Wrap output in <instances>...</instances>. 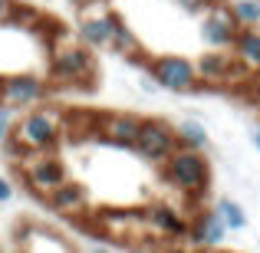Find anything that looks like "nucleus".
<instances>
[{"label":"nucleus","mask_w":260,"mask_h":253,"mask_svg":"<svg viewBox=\"0 0 260 253\" xmlns=\"http://www.w3.org/2000/svg\"><path fill=\"white\" fill-rule=\"evenodd\" d=\"M184 237H188L198 250H208V247H221V240L228 237V230H224L221 217H217L214 210H201V214L188 224V234Z\"/></svg>","instance_id":"nucleus-12"},{"label":"nucleus","mask_w":260,"mask_h":253,"mask_svg":"<svg viewBox=\"0 0 260 253\" xmlns=\"http://www.w3.org/2000/svg\"><path fill=\"white\" fill-rule=\"evenodd\" d=\"M50 79L63 86H89L95 79V59L83 43H59L50 53Z\"/></svg>","instance_id":"nucleus-3"},{"label":"nucleus","mask_w":260,"mask_h":253,"mask_svg":"<svg viewBox=\"0 0 260 253\" xmlns=\"http://www.w3.org/2000/svg\"><path fill=\"white\" fill-rule=\"evenodd\" d=\"M201 253H231V250H221V247H208V250H201Z\"/></svg>","instance_id":"nucleus-29"},{"label":"nucleus","mask_w":260,"mask_h":253,"mask_svg":"<svg viewBox=\"0 0 260 253\" xmlns=\"http://www.w3.org/2000/svg\"><path fill=\"white\" fill-rule=\"evenodd\" d=\"M13 197V184H10V177H0V204H7Z\"/></svg>","instance_id":"nucleus-24"},{"label":"nucleus","mask_w":260,"mask_h":253,"mask_svg":"<svg viewBox=\"0 0 260 253\" xmlns=\"http://www.w3.org/2000/svg\"><path fill=\"white\" fill-rule=\"evenodd\" d=\"M50 86L46 79L33 76V73H13V76L0 79V109L7 112H23V109H33L46 99Z\"/></svg>","instance_id":"nucleus-8"},{"label":"nucleus","mask_w":260,"mask_h":253,"mask_svg":"<svg viewBox=\"0 0 260 253\" xmlns=\"http://www.w3.org/2000/svg\"><path fill=\"white\" fill-rule=\"evenodd\" d=\"M142 224L158 237H184L188 234V221L175 207H168V204H152L145 210V217H142Z\"/></svg>","instance_id":"nucleus-14"},{"label":"nucleus","mask_w":260,"mask_h":253,"mask_svg":"<svg viewBox=\"0 0 260 253\" xmlns=\"http://www.w3.org/2000/svg\"><path fill=\"white\" fill-rule=\"evenodd\" d=\"M214 214L221 217L224 230H244V227H247V214H244V207L237 201H231V197H221V201L214 204Z\"/></svg>","instance_id":"nucleus-19"},{"label":"nucleus","mask_w":260,"mask_h":253,"mask_svg":"<svg viewBox=\"0 0 260 253\" xmlns=\"http://www.w3.org/2000/svg\"><path fill=\"white\" fill-rule=\"evenodd\" d=\"M178 148V135L175 125H168L165 119H142L139 135L132 141V152L139 155L142 161H152V165H161Z\"/></svg>","instance_id":"nucleus-6"},{"label":"nucleus","mask_w":260,"mask_h":253,"mask_svg":"<svg viewBox=\"0 0 260 253\" xmlns=\"http://www.w3.org/2000/svg\"><path fill=\"white\" fill-rule=\"evenodd\" d=\"M231 13H234L237 26L247 30V26H260V0H231Z\"/></svg>","instance_id":"nucleus-20"},{"label":"nucleus","mask_w":260,"mask_h":253,"mask_svg":"<svg viewBox=\"0 0 260 253\" xmlns=\"http://www.w3.org/2000/svg\"><path fill=\"white\" fill-rule=\"evenodd\" d=\"M20 247H23V253H76L59 234L43 227H26L20 237Z\"/></svg>","instance_id":"nucleus-16"},{"label":"nucleus","mask_w":260,"mask_h":253,"mask_svg":"<svg viewBox=\"0 0 260 253\" xmlns=\"http://www.w3.org/2000/svg\"><path fill=\"white\" fill-rule=\"evenodd\" d=\"M142 119L132 112H106V115H95V132L109 141V145H119V148H132L135 135H139Z\"/></svg>","instance_id":"nucleus-11"},{"label":"nucleus","mask_w":260,"mask_h":253,"mask_svg":"<svg viewBox=\"0 0 260 253\" xmlns=\"http://www.w3.org/2000/svg\"><path fill=\"white\" fill-rule=\"evenodd\" d=\"M66 115L53 105H33L23 112L10 128V138L17 141L23 152H53L63 138Z\"/></svg>","instance_id":"nucleus-1"},{"label":"nucleus","mask_w":260,"mask_h":253,"mask_svg":"<svg viewBox=\"0 0 260 253\" xmlns=\"http://www.w3.org/2000/svg\"><path fill=\"white\" fill-rule=\"evenodd\" d=\"M17 168L23 171V184L40 197H46L53 188H59L63 181H70L66 165L53 152H23V158L17 161Z\"/></svg>","instance_id":"nucleus-4"},{"label":"nucleus","mask_w":260,"mask_h":253,"mask_svg":"<svg viewBox=\"0 0 260 253\" xmlns=\"http://www.w3.org/2000/svg\"><path fill=\"white\" fill-rule=\"evenodd\" d=\"M148 76L158 89H168V92H194L201 89L194 73V59L188 56H155L148 59Z\"/></svg>","instance_id":"nucleus-7"},{"label":"nucleus","mask_w":260,"mask_h":253,"mask_svg":"<svg viewBox=\"0 0 260 253\" xmlns=\"http://www.w3.org/2000/svg\"><path fill=\"white\" fill-rule=\"evenodd\" d=\"M46 204H50L56 214H66V217H79L86 214L89 207V194L83 184H73V181H63L59 188H53L50 194H46Z\"/></svg>","instance_id":"nucleus-13"},{"label":"nucleus","mask_w":260,"mask_h":253,"mask_svg":"<svg viewBox=\"0 0 260 253\" xmlns=\"http://www.w3.org/2000/svg\"><path fill=\"white\" fill-rule=\"evenodd\" d=\"M10 128H13V112L0 109V141H4V138H10Z\"/></svg>","instance_id":"nucleus-23"},{"label":"nucleus","mask_w":260,"mask_h":253,"mask_svg":"<svg viewBox=\"0 0 260 253\" xmlns=\"http://www.w3.org/2000/svg\"><path fill=\"white\" fill-rule=\"evenodd\" d=\"M194 73L201 86H231V83H247V73L237 66L231 50H208L194 59Z\"/></svg>","instance_id":"nucleus-9"},{"label":"nucleus","mask_w":260,"mask_h":253,"mask_svg":"<svg viewBox=\"0 0 260 253\" xmlns=\"http://www.w3.org/2000/svg\"><path fill=\"white\" fill-rule=\"evenodd\" d=\"M175 135H178V145H181V148H191V152H208V145H211L208 128H204L201 122H191V119L178 122Z\"/></svg>","instance_id":"nucleus-17"},{"label":"nucleus","mask_w":260,"mask_h":253,"mask_svg":"<svg viewBox=\"0 0 260 253\" xmlns=\"http://www.w3.org/2000/svg\"><path fill=\"white\" fill-rule=\"evenodd\" d=\"M125 253H148V250H145V247H128Z\"/></svg>","instance_id":"nucleus-30"},{"label":"nucleus","mask_w":260,"mask_h":253,"mask_svg":"<svg viewBox=\"0 0 260 253\" xmlns=\"http://www.w3.org/2000/svg\"><path fill=\"white\" fill-rule=\"evenodd\" d=\"M161 253H191L188 247H168V250H161Z\"/></svg>","instance_id":"nucleus-27"},{"label":"nucleus","mask_w":260,"mask_h":253,"mask_svg":"<svg viewBox=\"0 0 260 253\" xmlns=\"http://www.w3.org/2000/svg\"><path fill=\"white\" fill-rule=\"evenodd\" d=\"M89 253H115V250H109V247H89Z\"/></svg>","instance_id":"nucleus-28"},{"label":"nucleus","mask_w":260,"mask_h":253,"mask_svg":"<svg viewBox=\"0 0 260 253\" xmlns=\"http://www.w3.org/2000/svg\"><path fill=\"white\" fill-rule=\"evenodd\" d=\"M119 23L122 17L109 10L106 0H89L86 7H79V40L86 50H109Z\"/></svg>","instance_id":"nucleus-5"},{"label":"nucleus","mask_w":260,"mask_h":253,"mask_svg":"<svg viewBox=\"0 0 260 253\" xmlns=\"http://www.w3.org/2000/svg\"><path fill=\"white\" fill-rule=\"evenodd\" d=\"M250 141H254V148L260 152V122H257L254 128H250Z\"/></svg>","instance_id":"nucleus-26"},{"label":"nucleus","mask_w":260,"mask_h":253,"mask_svg":"<svg viewBox=\"0 0 260 253\" xmlns=\"http://www.w3.org/2000/svg\"><path fill=\"white\" fill-rule=\"evenodd\" d=\"M161 177H165L168 188L181 191V194H188V197H201L204 191H208V181H211L208 155L178 145L175 152L161 161Z\"/></svg>","instance_id":"nucleus-2"},{"label":"nucleus","mask_w":260,"mask_h":253,"mask_svg":"<svg viewBox=\"0 0 260 253\" xmlns=\"http://www.w3.org/2000/svg\"><path fill=\"white\" fill-rule=\"evenodd\" d=\"M237 20L231 13V7L224 0H214L208 10L201 13V40L208 50H231L234 46V37H237Z\"/></svg>","instance_id":"nucleus-10"},{"label":"nucleus","mask_w":260,"mask_h":253,"mask_svg":"<svg viewBox=\"0 0 260 253\" xmlns=\"http://www.w3.org/2000/svg\"><path fill=\"white\" fill-rule=\"evenodd\" d=\"M247 86H250V99L260 105V73H254V76L247 79Z\"/></svg>","instance_id":"nucleus-25"},{"label":"nucleus","mask_w":260,"mask_h":253,"mask_svg":"<svg viewBox=\"0 0 260 253\" xmlns=\"http://www.w3.org/2000/svg\"><path fill=\"white\" fill-rule=\"evenodd\" d=\"M109 50H115L119 56H125V59H135V63L142 59V43H139V37L125 26V20L115 26V37H112V46H109Z\"/></svg>","instance_id":"nucleus-18"},{"label":"nucleus","mask_w":260,"mask_h":253,"mask_svg":"<svg viewBox=\"0 0 260 253\" xmlns=\"http://www.w3.org/2000/svg\"><path fill=\"white\" fill-rule=\"evenodd\" d=\"M214 0H175V7H181L184 13H204Z\"/></svg>","instance_id":"nucleus-21"},{"label":"nucleus","mask_w":260,"mask_h":253,"mask_svg":"<svg viewBox=\"0 0 260 253\" xmlns=\"http://www.w3.org/2000/svg\"><path fill=\"white\" fill-rule=\"evenodd\" d=\"M89 4V0H73V7H76V10H79V7H86Z\"/></svg>","instance_id":"nucleus-31"},{"label":"nucleus","mask_w":260,"mask_h":253,"mask_svg":"<svg viewBox=\"0 0 260 253\" xmlns=\"http://www.w3.org/2000/svg\"><path fill=\"white\" fill-rule=\"evenodd\" d=\"M13 10H17V0H0V30H4V26H10Z\"/></svg>","instance_id":"nucleus-22"},{"label":"nucleus","mask_w":260,"mask_h":253,"mask_svg":"<svg viewBox=\"0 0 260 253\" xmlns=\"http://www.w3.org/2000/svg\"><path fill=\"white\" fill-rule=\"evenodd\" d=\"M231 56L237 59L247 76L260 73V26H247V30H237L234 46H231Z\"/></svg>","instance_id":"nucleus-15"}]
</instances>
